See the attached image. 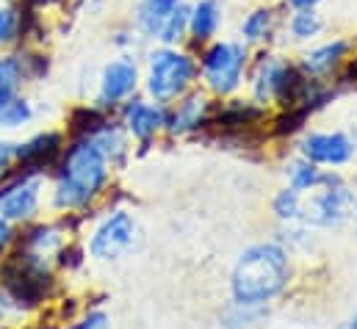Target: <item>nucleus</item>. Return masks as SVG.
<instances>
[{"instance_id":"2eb2a0df","label":"nucleus","mask_w":357,"mask_h":329,"mask_svg":"<svg viewBox=\"0 0 357 329\" xmlns=\"http://www.w3.org/2000/svg\"><path fill=\"white\" fill-rule=\"evenodd\" d=\"M277 25V8L274 6H255L241 17V42L244 45H261L274 33Z\"/></svg>"},{"instance_id":"f03ea898","label":"nucleus","mask_w":357,"mask_h":329,"mask_svg":"<svg viewBox=\"0 0 357 329\" xmlns=\"http://www.w3.org/2000/svg\"><path fill=\"white\" fill-rule=\"evenodd\" d=\"M288 282V257L277 244L247 249L233 271V296L241 305H264Z\"/></svg>"},{"instance_id":"aec40b11","label":"nucleus","mask_w":357,"mask_h":329,"mask_svg":"<svg viewBox=\"0 0 357 329\" xmlns=\"http://www.w3.org/2000/svg\"><path fill=\"white\" fill-rule=\"evenodd\" d=\"M288 177H291V188H294V191L316 188V185H319V180H321L319 169L310 164L307 158H305V161H296V164L288 166Z\"/></svg>"},{"instance_id":"7ed1b4c3","label":"nucleus","mask_w":357,"mask_h":329,"mask_svg":"<svg viewBox=\"0 0 357 329\" xmlns=\"http://www.w3.org/2000/svg\"><path fill=\"white\" fill-rule=\"evenodd\" d=\"M194 78H197V61L178 47L161 45L147 59L144 89L158 105L175 102L178 97H183L185 89L194 83Z\"/></svg>"},{"instance_id":"c85d7f7f","label":"nucleus","mask_w":357,"mask_h":329,"mask_svg":"<svg viewBox=\"0 0 357 329\" xmlns=\"http://www.w3.org/2000/svg\"><path fill=\"white\" fill-rule=\"evenodd\" d=\"M338 329H357V313L352 316V319H349V321H347V324H341Z\"/></svg>"},{"instance_id":"423d86ee","label":"nucleus","mask_w":357,"mask_h":329,"mask_svg":"<svg viewBox=\"0 0 357 329\" xmlns=\"http://www.w3.org/2000/svg\"><path fill=\"white\" fill-rule=\"evenodd\" d=\"M39 191H42V177L36 171H22L11 177L0 188V219L6 222L31 219L39 208Z\"/></svg>"},{"instance_id":"0eeeda50","label":"nucleus","mask_w":357,"mask_h":329,"mask_svg":"<svg viewBox=\"0 0 357 329\" xmlns=\"http://www.w3.org/2000/svg\"><path fill=\"white\" fill-rule=\"evenodd\" d=\"M133 238H136L133 216L125 213V211H116L94 230V236L89 241V252L91 257H97V260H114V257L125 254L128 249L133 247Z\"/></svg>"},{"instance_id":"5701e85b","label":"nucleus","mask_w":357,"mask_h":329,"mask_svg":"<svg viewBox=\"0 0 357 329\" xmlns=\"http://www.w3.org/2000/svg\"><path fill=\"white\" fill-rule=\"evenodd\" d=\"M14 153H17V144H14V141L0 139V177L11 169V164H14Z\"/></svg>"},{"instance_id":"cd10ccee","label":"nucleus","mask_w":357,"mask_h":329,"mask_svg":"<svg viewBox=\"0 0 357 329\" xmlns=\"http://www.w3.org/2000/svg\"><path fill=\"white\" fill-rule=\"evenodd\" d=\"M150 3H155V6H164V8H172V6H178L183 0H150Z\"/></svg>"},{"instance_id":"6ab92c4d","label":"nucleus","mask_w":357,"mask_h":329,"mask_svg":"<svg viewBox=\"0 0 357 329\" xmlns=\"http://www.w3.org/2000/svg\"><path fill=\"white\" fill-rule=\"evenodd\" d=\"M36 116V108L28 97L17 94L14 100H8L6 105H0V130H20L25 125H31Z\"/></svg>"},{"instance_id":"9d476101","label":"nucleus","mask_w":357,"mask_h":329,"mask_svg":"<svg viewBox=\"0 0 357 329\" xmlns=\"http://www.w3.org/2000/svg\"><path fill=\"white\" fill-rule=\"evenodd\" d=\"M302 155L310 164H330L344 166L352 161L355 144L347 133H310L302 141Z\"/></svg>"},{"instance_id":"412c9836","label":"nucleus","mask_w":357,"mask_h":329,"mask_svg":"<svg viewBox=\"0 0 357 329\" xmlns=\"http://www.w3.org/2000/svg\"><path fill=\"white\" fill-rule=\"evenodd\" d=\"M28 247L33 249V254L42 257V254H47V252L61 247V233L56 227H39V230H33L28 236Z\"/></svg>"},{"instance_id":"4be33fe9","label":"nucleus","mask_w":357,"mask_h":329,"mask_svg":"<svg viewBox=\"0 0 357 329\" xmlns=\"http://www.w3.org/2000/svg\"><path fill=\"white\" fill-rule=\"evenodd\" d=\"M274 213H277L280 219H296V216L302 213L299 191H294V188L280 191V194H277V199H274Z\"/></svg>"},{"instance_id":"b1692460","label":"nucleus","mask_w":357,"mask_h":329,"mask_svg":"<svg viewBox=\"0 0 357 329\" xmlns=\"http://www.w3.org/2000/svg\"><path fill=\"white\" fill-rule=\"evenodd\" d=\"M70 329H108V316L105 313H89L81 324H75Z\"/></svg>"},{"instance_id":"39448f33","label":"nucleus","mask_w":357,"mask_h":329,"mask_svg":"<svg viewBox=\"0 0 357 329\" xmlns=\"http://www.w3.org/2000/svg\"><path fill=\"white\" fill-rule=\"evenodd\" d=\"M136 89H139V64H136L133 56L122 53V56L111 59V61L102 67L100 81H97L94 105L108 114V111L119 108L125 100H130Z\"/></svg>"},{"instance_id":"f3484780","label":"nucleus","mask_w":357,"mask_h":329,"mask_svg":"<svg viewBox=\"0 0 357 329\" xmlns=\"http://www.w3.org/2000/svg\"><path fill=\"white\" fill-rule=\"evenodd\" d=\"M285 31L294 42H313L324 31V17L319 14V8H294L285 20Z\"/></svg>"},{"instance_id":"bb28decb","label":"nucleus","mask_w":357,"mask_h":329,"mask_svg":"<svg viewBox=\"0 0 357 329\" xmlns=\"http://www.w3.org/2000/svg\"><path fill=\"white\" fill-rule=\"evenodd\" d=\"M8 241H11V224L6 219H0V254H3V249L8 247Z\"/></svg>"},{"instance_id":"393cba45","label":"nucleus","mask_w":357,"mask_h":329,"mask_svg":"<svg viewBox=\"0 0 357 329\" xmlns=\"http://www.w3.org/2000/svg\"><path fill=\"white\" fill-rule=\"evenodd\" d=\"M22 6H28V8H36V11H45V8H53V6H59V3H64V0H20Z\"/></svg>"},{"instance_id":"20e7f679","label":"nucleus","mask_w":357,"mask_h":329,"mask_svg":"<svg viewBox=\"0 0 357 329\" xmlns=\"http://www.w3.org/2000/svg\"><path fill=\"white\" fill-rule=\"evenodd\" d=\"M247 61H250V47L241 39H219L205 47L199 72H202L205 83L211 86V91L233 94L244 81Z\"/></svg>"},{"instance_id":"a878e982","label":"nucleus","mask_w":357,"mask_h":329,"mask_svg":"<svg viewBox=\"0 0 357 329\" xmlns=\"http://www.w3.org/2000/svg\"><path fill=\"white\" fill-rule=\"evenodd\" d=\"M282 3L294 11V8H319L324 0H282Z\"/></svg>"},{"instance_id":"4468645a","label":"nucleus","mask_w":357,"mask_h":329,"mask_svg":"<svg viewBox=\"0 0 357 329\" xmlns=\"http://www.w3.org/2000/svg\"><path fill=\"white\" fill-rule=\"evenodd\" d=\"M208 116V97L202 91H191L188 97H183L178 102L175 111L167 114V128L169 133L183 136V133H191L197 130Z\"/></svg>"},{"instance_id":"f257e3e1","label":"nucleus","mask_w":357,"mask_h":329,"mask_svg":"<svg viewBox=\"0 0 357 329\" xmlns=\"http://www.w3.org/2000/svg\"><path fill=\"white\" fill-rule=\"evenodd\" d=\"M108 180V161L100 153V147L89 136H78L64 153L59 164V177H56V194L53 205L73 211L84 208L102 191Z\"/></svg>"},{"instance_id":"a211bd4d","label":"nucleus","mask_w":357,"mask_h":329,"mask_svg":"<svg viewBox=\"0 0 357 329\" xmlns=\"http://www.w3.org/2000/svg\"><path fill=\"white\" fill-rule=\"evenodd\" d=\"M22 42V6L17 0H0V50Z\"/></svg>"},{"instance_id":"1a4fd4ad","label":"nucleus","mask_w":357,"mask_h":329,"mask_svg":"<svg viewBox=\"0 0 357 329\" xmlns=\"http://www.w3.org/2000/svg\"><path fill=\"white\" fill-rule=\"evenodd\" d=\"M122 125H125V133H130L139 141H147L167 125V108L158 102L130 97L122 102Z\"/></svg>"},{"instance_id":"9b49d317","label":"nucleus","mask_w":357,"mask_h":329,"mask_svg":"<svg viewBox=\"0 0 357 329\" xmlns=\"http://www.w3.org/2000/svg\"><path fill=\"white\" fill-rule=\"evenodd\" d=\"M349 50H352V42L349 39H330V42H321V45H316V47H310L307 53H302V59H299V72L305 75V78H327V75H333L341 64H344V59L349 56Z\"/></svg>"},{"instance_id":"ddd939ff","label":"nucleus","mask_w":357,"mask_h":329,"mask_svg":"<svg viewBox=\"0 0 357 329\" xmlns=\"http://www.w3.org/2000/svg\"><path fill=\"white\" fill-rule=\"evenodd\" d=\"M59 153H61V133L45 130V133H36L28 141H20L17 144L14 164H20L25 171H36L39 174V166L50 164Z\"/></svg>"},{"instance_id":"6e6552de","label":"nucleus","mask_w":357,"mask_h":329,"mask_svg":"<svg viewBox=\"0 0 357 329\" xmlns=\"http://www.w3.org/2000/svg\"><path fill=\"white\" fill-rule=\"evenodd\" d=\"M319 185H321V191H319L316 199L310 202L307 219H310L313 224L333 227V224H338V222L347 219V213H349V208H352V194H349V188H347L338 177H333V174L321 177Z\"/></svg>"},{"instance_id":"dca6fc26","label":"nucleus","mask_w":357,"mask_h":329,"mask_svg":"<svg viewBox=\"0 0 357 329\" xmlns=\"http://www.w3.org/2000/svg\"><path fill=\"white\" fill-rule=\"evenodd\" d=\"M28 83L25 78V67H22V56L3 50L0 53V105H6L8 100H14L17 94H22V86Z\"/></svg>"},{"instance_id":"f8f14e48","label":"nucleus","mask_w":357,"mask_h":329,"mask_svg":"<svg viewBox=\"0 0 357 329\" xmlns=\"http://www.w3.org/2000/svg\"><path fill=\"white\" fill-rule=\"evenodd\" d=\"M222 22H225V3L222 0H194V3H188V36L197 45L213 42Z\"/></svg>"}]
</instances>
